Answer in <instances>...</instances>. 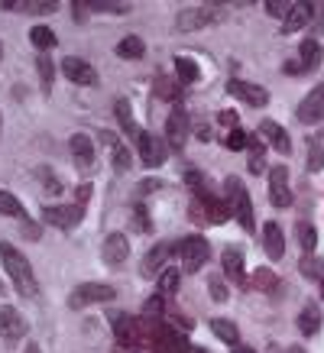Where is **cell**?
I'll list each match as a JSON object with an SVG mask.
<instances>
[{
  "instance_id": "obj_39",
  "label": "cell",
  "mask_w": 324,
  "mask_h": 353,
  "mask_svg": "<svg viewBox=\"0 0 324 353\" xmlns=\"http://www.w3.org/2000/svg\"><path fill=\"white\" fill-rule=\"evenodd\" d=\"M143 314H146V321H159V318H162V295H152V299H146V305H143Z\"/></svg>"
},
{
  "instance_id": "obj_46",
  "label": "cell",
  "mask_w": 324,
  "mask_h": 353,
  "mask_svg": "<svg viewBox=\"0 0 324 353\" xmlns=\"http://www.w3.org/2000/svg\"><path fill=\"white\" fill-rule=\"evenodd\" d=\"M133 224H136V230H150V224H146V214H143V208H136V211H133Z\"/></svg>"
},
{
  "instance_id": "obj_37",
  "label": "cell",
  "mask_w": 324,
  "mask_h": 353,
  "mask_svg": "<svg viewBox=\"0 0 324 353\" xmlns=\"http://www.w3.org/2000/svg\"><path fill=\"white\" fill-rule=\"evenodd\" d=\"M224 146H227V150H234V152H240V150H247V146H250V137L243 133V130H230V133H227V139H224Z\"/></svg>"
},
{
  "instance_id": "obj_7",
  "label": "cell",
  "mask_w": 324,
  "mask_h": 353,
  "mask_svg": "<svg viewBox=\"0 0 324 353\" xmlns=\"http://www.w3.org/2000/svg\"><path fill=\"white\" fill-rule=\"evenodd\" d=\"M295 117L302 120V123H318V120H324V85L312 88V91L305 94V101L298 104V110H295Z\"/></svg>"
},
{
  "instance_id": "obj_41",
  "label": "cell",
  "mask_w": 324,
  "mask_h": 353,
  "mask_svg": "<svg viewBox=\"0 0 324 353\" xmlns=\"http://www.w3.org/2000/svg\"><path fill=\"white\" fill-rule=\"evenodd\" d=\"M207 289H211V299H214V301H227L224 276H211V279H207Z\"/></svg>"
},
{
  "instance_id": "obj_36",
  "label": "cell",
  "mask_w": 324,
  "mask_h": 353,
  "mask_svg": "<svg viewBox=\"0 0 324 353\" xmlns=\"http://www.w3.org/2000/svg\"><path fill=\"white\" fill-rule=\"evenodd\" d=\"M302 276L305 279H312V282H318V276H321V269H324V259H314V256H302Z\"/></svg>"
},
{
  "instance_id": "obj_1",
  "label": "cell",
  "mask_w": 324,
  "mask_h": 353,
  "mask_svg": "<svg viewBox=\"0 0 324 353\" xmlns=\"http://www.w3.org/2000/svg\"><path fill=\"white\" fill-rule=\"evenodd\" d=\"M0 259H3V269H7L10 282L17 285V292L26 295V299H36V295H39V282H36V276H32L30 259L23 256L17 246L7 243V240H0Z\"/></svg>"
},
{
  "instance_id": "obj_57",
  "label": "cell",
  "mask_w": 324,
  "mask_h": 353,
  "mask_svg": "<svg viewBox=\"0 0 324 353\" xmlns=\"http://www.w3.org/2000/svg\"><path fill=\"white\" fill-rule=\"evenodd\" d=\"M321 139H324V133H321Z\"/></svg>"
},
{
  "instance_id": "obj_47",
  "label": "cell",
  "mask_w": 324,
  "mask_h": 353,
  "mask_svg": "<svg viewBox=\"0 0 324 353\" xmlns=\"http://www.w3.org/2000/svg\"><path fill=\"white\" fill-rule=\"evenodd\" d=\"M101 143H104V146H110V150H114V146H117V137H114V133H108V130H104V133H101Z\"/></svg>"
},
{
  "instance_id": "obj_20",
  "label": "cell",
  "mask_w": 324,
  "mask_h": 353,
  "mask_svg": "<svg viewBox=\"0 0 324 353\" xmlns=\"http://www.w3.org/2000/svg\"><path fill=\"white\" fill-rule=\"evenodd\" d=\"M263 246H266V256L270 259H282V253H285V236H282L279 224L263 227Z\"/></svg>"
},
{
  "instance_id": "obj_56",
  "label": "cell",
  "mask_w": 324,
  "mask_h": 353,
  "mask_svg": "<svg viewBox=\"0 0 324 353\" xmlns=\"http://www.w3.org/2000/svg\"><path fill=\"white\" fill-rule=\"evenodd\" d=\"M0 55H3V46H0Z\"/></svg>"
},
{
  "instance_id": "obj_10",
  "label": "cell",
  "mask_w": 324,
  "mask_h": 353,
  "mask_svg": "<svg viewBox=\"0 0 324 353\" xmlns=\"http://www.w3.org/2000/svg\"><path fill=\"white\" fill-rule=\"evenodd\" d=\"M227 91L234 97H240L243 104H250V108H266V101H270L266 88L250 85V81H227Z\"/></svg>"
},
{
  "instance_id": "obj_40",
  "label": "cell",
  "mask_w": 324,
  "mask_h": 353,
  "mask_svg": "<svg viewBox=\"0 0 324 353\" xmlns=\"http://www.w3.org/2000/svg\"><path fill=\"white\" fill-rule=\"evenodd\" d=\"M127 169H130V150L123 143H117L114 146V172H127Z\"/></svg>"
},
{
  "instance_id": "obj_13",
  "label": "cell",
  "mask_w": 324,
  "mask_h": 353,
  "mask_svg": "<svg viewBox=\"0 0 324 353\" xmlns=\"http://www.w3.org/2000/svg\"><path fill=\"white\" fill-rule=\"evenodd\" d=\"M110 327H114V337H117L120 347H133V343L140 341L136 321L130 314H110Z\"/></svg>"
},
{
  "instance_id": "obj_25",
  "label": "cell",
  "mask_w": 324,
  "mask_h": 353,
  "mask_svg": "<svg viewBox=\"0 0 324 353\" xmlns=\"http://www.w3.org/2000/svg\"><path fill=\"white\" fill-rule=\"evenodd\" d=\"M114 52L120 55V59H140L143 52H146V46H143V39L140 36H123L117 43V49Z\"/></svg>"
},
{
  "instance_id": "obj_21",
  "label": "cell",
  "mask_w": 324,
  "mask_h": 353,
  "mask_svg": "<svg viewBox=\"0 0 324 353\" xmlns=\"http://www.w3.org/2000/svg\"><path fill=\"white\" fill-rule=\"evenodd\" d=\"M224 276L234 279L237 285H247V279H243V253H240L237 246H230V250H224Z\"/></svg>"
},
{
  "instance_id": "obj_49",
  "label": "cell",
  "mask_w": 324,
  "mask_h": 353,
  "mask_svg": "<svg viewBox=\"0 0 324 353\" xmlns=\"http://www.w3.org/2000/svg\"><path fill=\"white\" fill-rule=\"evenodd\" d=\"M88 194H91V185H81V188H78V204H81V208H85Z\"/></svg>"
},
{
  "instance_id": "obj_2",
  "label": "cell",
  "mask_w": 324,
  "mask_h": 353,
  "mask_svg": "<svg viewBox=\"0 0 324 353\" xmlns=\"http://www.w3.org/2000/svg\"><path fill=\"white\" fill-rule=\"evenodd\" d=\"M224 192H227V208L237 214L240 227H243V230H253V227H256V217H253V201H250L243 182H240L237 175H230L224 182Z\"/></svg>"
},
{
  "instance_id": "obj_54",
  "label": "cell",
  "mask_w": 324,
  "mask_h": 353,
  "mask_svg": "<svg viewBox=\"0 0 324 353\" xmlns=\"http://www.w3.org/2000/svg\"><path fill=\"white\" fill-rule=\"evenodd\" d=\"M194 353H207V350H201V347H194Z\"/></svg>"
},
{
  "instance_id": "obj_19",
  "label": "cell",
  "mask_w": 324,
  "mask_h": 353,
  "mask_svg": "<svg viewBox=\"0 0 324 353\" xmlns=\"http://www.w3.org/2000/svg\"><path fill=\"white\" fill-rule=\"evenodd\" d=\"M205 23H211V10H205V7H188V10L179 13L175 30H179V32H192V30H201Z\"/></svg>"
},
{
  "instance_id": "obj_45",
  "label": "cell",
  "mask_w": 324,
  "mask_h": 353,
  "mask_svg": "<svg viewBox=\"0 0 324 353\" xmlns=\"http://www.w3.org/2000/svg\"><path fill=\"white\" fill-rule=\"evenodd\" d=\"M217 120H221L224 127H234V130H237V114H234V110H221V114H217Z\"/></svg>"
},
{
  "instance_id": "obj_52",
  "label": "cell",
  "mask_w": 324,
  "mask_h": 353,
  "mask_svg": "<svg viewBox=\"0 0 324 353\" xmlns=\"http://www.w3.org/2000/svg\"><path fill=\"white\" fill-rule=\"evenodd\" d=\"M26 353H39V347H36V343H30V347H26Z\"/></svg>"
},
{
  "instance_id": "obj_30",
  "label": "cell",
  "mask_w": 324,
  "mask_h": 353,
  "mask_svg": "<svg viewBox=\"0 0 324 353\" xmlns=\"http://www.w3.org/2000/svg\"><path fill=\"white\" fill-rule=\"evenodd\" d=\"M247 150H250L247 169H250V172H253V175H259V172L266 169V150H263V143H256V139H253V143H250Z\"/></svg>"
},
{
  "instance_id": "obj_4",
  "label": "cell",
  "mask_w": 324,
  "mask_h": 353,
  "mask_svg": "<svg viewBox=\"0 0 324 353\" xmlns=\"http://www.w3.org/2000/svg\"><path fill=\"white\" fill-rule=\"evenodd\" d=\"M117 295L114 285H104V282H85L78 285L72 295H68V308H88V305H97V301H110Z\"/></svg>"
},
{
  "instance_id": "obj_14",
  "label": "cell",
  "mask_w": 324,
  "mask_h": 353,
  "mask_svg": "<svg viewBox=\"0 0 324 353\" xmlns=\"http://www.w3.org/2000/svg\"><path fill=\"white\" fill-rule=\"evenodd\" d=\"M101 256H104V263L108 266H123V259L130 256V243L123 234H110L108 240H104V250H101Z\"/></svg>"
},
{
  "instance_id": "obj_17",
  "label": "cell",
  "mask_w": 324,
  "mask_h": 353,
  "mask_svg": "<svg viewBox=\"0 0 324 353\" xmlns=\"http://www.w3.org/2000/svg\"><path fill=\"white\" fill-rule=\"evenodd\" d=\"M185 137H188V114L182 108H175L165 120V139L172 143V146H182Z\"/></svg>"
},
{
  "instance_id": "obj_24",
  "label": "cell",
  "mask_w": 324,
  "mask_h": 353,
  "mask_svg": "<svg viewBox=\"0 0 324 353\" xmlns=\"http://www.w3.org/2000/svg\"><path fill=\"white\" fill-rule=\"evenodd\" d=\"M114 114H117V123H120L123 130H127V133H130L133 139H136V137L143 133V130L136 127V120H133V110H130L127 101H117V104H114Z\"/></svg>"
},
{
  "instance_id": "obj_42",
  "label": "cell",
  "mask_w": 324,
  "mask_h": 353,
  "mask_svg": "<svg viewBox=\"0 0 324 353\" xmlns=\"http://www.w3.org/2000/svg\"><path fill=\"white\" fill-rule=\"evenodd\" d=\"M289 10H292L289 0H266V13H270V17H282V20H285Z\"/></svg>"
},
{
  "instance_id": "obj_3",
  "label": "cell",
  "mask_w": 324,
  "mask_h": 353,
  "mask_svg": "<svg viewBox=\"0 0 324 353\" xmlns=\"http://www.w3.org/2000/svg\"><path fill=\"white\" fill-rule=\"evenodd\" d=\"M175 253H179V263H182L185 272H198L211 256V246H207L205 236H185Z\"/></svg>"
},
{
  "instance_id": "obj_51",
  "label": "cell",
  "mask_w": 324,
  "mask_h": 353,
  "mask_svg": "<svg viewBox=\"0 0 324 353\" xmlns=\"http://www.w3.org/2000/svg\"><path fill=\"white\" fill-rule=\"evenodd\" d=\"M318 285H321V299H324V269H321V276H318Z\"/></svg>"
},
{
  "instance_id": "obj_35",
  "label": "cell",
  "mask_w": 324,
  "mask_h": 353,
  "mask_svg": "<svg viewBox=\"0 0 324 353\" xmlns=\"http://www.w3.org/2000/svg\"><path fill=\"white\" fill-rule=\"evenodd\" d=\"M298 240H302V253H305V256H312V253H314V243H318L314 227L312 224H298Z\"/></svg>"
},
{
  "instance_id": "obj_16",
  "label": "cell",
  "mask_w": 324,
  "mask_h": 353,
  "mask_svg": "<svg viewBox=\"0 0 324 353\" xmlns=\"http://www.w3.org/2000/svg\"><path fill=\"white\" fill-rule=\"evenodd\" d=\"M312 17H314V3H292V10L282 20V32L305 30V23H312Z\"/></svg>"
},
{
  "instance_id": "obj_43",
  "label": "cell",
  "mask_w": 324,
  "mask_h": 353,
  "mask_svg": "<svg viewBox=\"0 0 324 353\" xmlns=\"http://www.w3.org/2000/svg\"><path fill=\"white\" fill-rule=\"evenodd\" d=\"M91 7H94V10H108V13H127L130 10L127 3H108V0H94Z\"/></svg>"
},
{
  "instance_id": "obj_23",
  "label": "cell",
  "mask_w": 324,
  "mask_h": 353,
  "mask_svg": "<svg viewBox=\"0 0 324 353\" xmlns=\"http://www.w3.org/2000/svg\"><path fill=\"white\" fill-rule=\"evenodd\" d=\"M298 55H302L305 72H318V68H321V46H318V39H302Z\"/></svg>"
},
{
  "instance_id": "obj_8",
  "label": "cell",
  "mask_w": 324,
  "mask_h": 353,
  "mask_svg": "<svg viewBox=\"0 0 324 353\" xmlns=\"http://www.w3.org/2000/svg\"><path fill=\"white\" fill-rule=\"evenodd\" d=\"M175 250L179 246L172 243V240H165V243H156L152 246V253H146V259H143V276H162V269H165V259L175 256Z\"/></svg>"
},
{
  "instance_id": "obj_44",
  "label": "cell",
  "mask_w": 324,
  "mask_h": 353,
  "mask_svg": "<svg viewBox=\"0 0 324 353\" xmlns=\"http://www.w3.org/2000/svg\"><path fill=\"white\" fill-rule=\"evenodd\" d=\"M321 165H324V150H321V146H312V159H308V169L318 172Z\"/></svg>"
},
{
  "instance_id": "obj_6",
  "label": "cell",
  "mask_w": 324,
  "mask_h": 353,
  "mask_svg": "<svg viewBox=\"0 0 324 353\" xmlns=\"http://www.w3.org/2000/svg\"><path fill=\"white\" fill-rule=\"evenodd\" d=\"M270 201H272V208H289L292 204L289 169L285 165H272V172H270Z\"/></svg>"
},
{
  "instance_id": "obj_5",
  "label": "cell",
  "mask_w": 324,
  "mask_h": 353,
  "mask_svg": "<svg viewBox=\"0 0 324 353\" xmlns=\"http://www.w3.org/2000/svg\"><path fill=\"white\" fill-rule=\"evenodd\" d=\"M81 214H85V208L81 204H49L43 208V221L45 224L59 227V230H72V227L81 224Z\"/></svg>"
},
{
  "instance_id": "obj_32",
  "label": "cell",
  "mask_w": 324,
  "mask_h": 353,
  "mask_svg": "<svg viewBox=\"0 0 324 353\" xmlns=\"http://www.w3.org/2000/svg\"><path fill=\"white\" fill-rule=\"evenodd\" d=\"M253 285L263 292H276L279 289V279H276L272 269H253Z\"/></svg>"
},
{
  "instance_id": "obj_31",
  "label": "cell",
  "mask_w": 324,
  "mask_h": 353,
  "mask_svg": "<svg viewBox=\"0 0 324 353\" xmlns=\"http://www.w3.org/2000/svg\"><path fill=\"white\" fill-rule=\"evenodd\" d=\"M175 75H179L182 85H192V81H198V65L182 55V59H175Z\"/></svg>"
},
{
  "instance_id": "obj_34",
  "label": "cell",
  "mask_w": 324,
  "mask_h": 353,
  "mask_svg": "<svg viewBox=\"0 0 324 353\" xmlns=\"http://www.w3.org/2000/svg\"><path fill=\"white\" fill-rule=\"evenodd\" d=\"M20 10L23 13H55L59 3H55V0H23Z\"/></svg>"
},
{
  "instance_id": "obj_48",
  "label": "cell",
  "mask_w": 324,
  "mask_h": 353,
  "mask_svg": "<svg viewBox=\"0 0 324 353\" xmlns=\"http://www.w3.org/2000/svg\"><path fill=\"white\" fill-rule=\"evenodd\" d=\"M159 185H162V182H156V179H150V182H140V188H136V192H143V194H146V192H152V188H159Z\"/></svg>"
},
{
  "instance_id": "obj_55",
  "label": "cell",
  "mask_w": 324,
  "mask_h": 353,
  "mask_svg": "<svg viewBox=\"0 0 324 353\" xmlns=\"http://www.w3.org/2000/svg\"><path fill=\"white\" fill-rule=\"evenodd\" d=\"M3 292H7V289H3V282H0V295H3Z\"/></svg>"
},
{
  "instance_id": "obj_38",
  "label": "cell",
  "mask_w": 324,
  "mask_h": 353,
  "mask_svg": "<svg viewBox=\"0 0 324 353\" xmlns=\"http://www.w3.org/2000/svg\"><path fill=\"white\" fill-rule=\"evenodd\" d=\"M36 68H39V81H43V88L45 91H49V88H52V78H55V68H52V62H49V59H36Z\"/></svg>"
},
{
  "instance_id": "obj_12",
  "label": "cell",
  "mask_w": 324,
  "mask_h": 353,
  "mask_svg": "<svg viewBox=\"0 0 324 353\" xmlns=\"http://www.w3.org/2000/svg\"><path fill=\"white\" fill-rule=\"evenodd\" d=\"M0 334H3L7 341H20V337H26V321L20 318V311L10 308V305L0 308Z\"/></svg>"
},
{
  "instance_id": "obj_27",
  "label": "cell",
  "mask_w": 324,
  "mask_h": 353,
  "mask_svg": "<svg viewBox=\"0 0 324 353\" xmlns=\"http://www.w3.org/2000/svg\"><path fill=\"white\" fill-rule=\"evenodd\" d=\"M30 39H32V46H36V49H45V52H49V49H55V43H59V39H55V32L49 30V26H32Z\"/></svg>"
},
{
  "instance_id": "obj_33",
  "label": "cell",
  "mask_w": 324,
  "mask_h": 353,
  "mask_svg": "<svg viewBox=\"0 0 324 353\" xmlns=\"http://www.w3.org/2000/svg\"><path fill=\"white\" fill-rule=\"evenodd\" d=\"M201 204H205V211H207V221H214V224H221V221L230 214V208H227V204H221V201H214L211 194H207V198H201Z\"/></svg>"
},
{
  "instance_id": "obj_9",
  "label": "cell",
  "mask_w": 324,
  "mask_h": 353,
  "mask_svg": "<svg viewBox=\"0 0 324 353\" xmlns=\"http://www.w3.org/2000/svg\"><path fill=\"white\" fill-rule=\"evenodd\" d=\"M136 146H140V156H143V162H146L150 169H156V165L165 162V143H162L159 137H152V133L143 130L140 137H136Z\"/></svg>"
},
{
  "instance_id": "obj_11",
  "label": "cell",
  "mask_w": 324,
  "mask_h": 353,
  "mask_svg": "<svg viewBox=\"0 0 324 353\" xmlns=\"http://www.w3.org/2000/svg\"><path fill=\"white\" fill-rule=\"evenodd\" d=\"M62 75L68 78V81L85 85V88L88 85H97V72L85 62V59H65V62H62Z\"/></svg>"
},
{
  "instance_id": "obj_50",
  "label": "cell",
  "mask_w": 324,
  "mask_h": 353,
  "mask_svg": "<svg viewBox=\"0 0 324 353\" xmlns=\"http://www.w3.org/2000/svg\"><path fill=\"white\" fill-rule=\"evenodd\" d=\"M234 353H256V350H250V347H234Z\"/></svg>"
},
{
  "instance_id": "obj_28",
  "label": "cell",
  "mask_w": 324,
  "mask_h": 353,
  "mask_svg": "<svg viewBox=\"0 0 324 353\" xmlns=\"http://www.w3.org/2000/svg\"><path fill=\"white\" fill-rule=\"evenodd\" d=\"M0 214H7V217H26V211H23V204H20V198H13L10 192H3L0 188Z\"/></svg>"
},
{
  "instance_id": "obj_15",
  "label": "cell",
  "mask_w": 324,
  "mask_h": 353,
  "mask_svg": "<svg viewBox=\"0 0 324 353\" xmlns=\"http://www.w3.org/2000/svg\"><path fill=\"white\" fill-rule=\"evenodd\" d=\"M259 137L270 139V146L276 152H282V156H289L292 152V139H289V133H285V127L272 123V120H263V123H259Z\"/></svg>"
},
{
  "instance_id": "obj_18",
  "label": "cell",
  "mask_w": 324,
  "mask_h": 353,
  "mask_svg": "<svg viewBox=\"0 0 324 353\" xmlns=\"http://www.w3.org/2000/svg\"><path fill=\"white\" fill-rule=\"evenodd\" d=\"M68 146H72V156H75L78 169H91V162H94V139L85 137V133H75V137L68 139Z\"/></svg>"
},
{
  "instance_id": "obj_26",
  "label": "cell",
  "mask_w": 324,
  "mask_h": 353,
  "mask_svg": "<svg viewBox=\"0 0 324 353\" xmlns=\"http://www.w3.org/2000/svg\"><path fill=\"white\" fill-rule=\"evenodd\" d=\"M211 331H214L221 341H227V343H237V341H240L237 324L227 321V318H211Z\"/></svg>"
},
{
  "instance_id": "obj_53",
  "label": "cell",
  "mask_w": 324,
  "mask_h": 353,
  "mask_svg": "<svg viewBox=\"0 0 324 353\" xmlns=\"http://www.w3.org/2000/svg\"><path fill=\"white\" fill-rule=\"evenodd\" d=\"M289 353H305V350H302V347H292V350H289Z\"/></svg>"
},
{
  "instance_id": "obj_29",
  "label": "cell",
  "mask_w": 324,
  "mask_h": 353,
  "mask_svg": "<svg viewBox=\"0 0 324 353\" xmlns=\"http://www.w3.org/2000/svg\"><path fill=\"white\" fill-rule=\"evenodd\" d=\"M179 269L175 266H165L162 269V276H159V295L165 299V295H175V289H179Z\"/></svg>"
},
{
  "instance_id": "obj_22",
  "label": "cell",
  "mask_w": 324,
  "mask_h": 353,
  "mask_svg": "<svg viewBox=\"0 0 324 353\" xmlns=\"http://www.w3.org/2000/svg\"><path fill=\"white\" fill-rule=\"evenodd\" d=\"M298 331L305 337H314V334L321 331V311H318V305H305L298 311Z\"/></svg>"
}]
</instances>
